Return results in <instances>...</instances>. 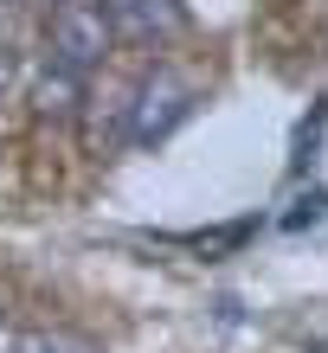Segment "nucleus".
Wrapping results in <instances>:
<instances>
[{
	"mask_svg": "<svg viewBox=\"0 0 328 353\" xmlns=\"http://www.w3.org/2000/svg\"><path fill=\"white\" fill-rule=\"evenodd\" d=\"M7 84H13V46L0 39V97H7Z\"/></svg>",
	"mask_w": 328,
	"mask_h": 353,
	"instance_id": "6e6552de",
	"label": "nucleus"
},
{
	"mask_svg": "<svg viewBox=\"0 0 328 353\" xmlns=\"http://www.w3.org/2000/svg\"><path fill=\"white\" fill-rule=\"evenodd\" d=\"M46 46H52V65L65 71H97L110 52V13L104 0H58L52 7V26H46Z\"/></svg>",
	"mask_w": 328,
	"mask_h": 353,
	"instance_id": "f257e3e1",
	"label": "nucleus"
},
{
	"mask_svg": "<svg viewBox=\"0 0 328 353\" xmlns=\"http://www.w3.org/2000/svg\"><path fill=\"white\" fill-rule=\"evenodd\" d=\"M104 13H110V32L122 26L129 39H174L187 26L180 0H104Z\"/></svg>",
	"mask_w": 328,
	"mask_h": 353,
	"instance_id": "7ed1b4c3",
	"label": "nucleus"
},
{
	"mask_svg": "<svg viewBox=\"0 0 328 353\" xmlns=\"http://www.w3.org/2000/svg\"><path fill=\"white\" fill-rule=\"evenodd\" d=\"M7 353H97V347L77 341V334H46V327H32V334H13Z\"/></svg>",
	"mask_w": 328,
	"mask_h": 353,
	"instance_id": "39448f33",
	"label": "nucleus"
},
{
	"mask_svg": "<svg viewBox=\"0 0 328 353\" xmlns=\"http://www.w3.org/2000/svg\"><path fill=\"white\" fill-rule=\"evenodd\" d=\"M187 116H193V90L180 84L174 71H155L148 84L135 90V103H129V141L155 148V141H168Z\"/></svg>",
	"mask_w": 328,
	"mask_h": 353,
	"instance_id": "f03ea898",
	"label": "nucleus"
},
{
	"mask_svg": "<svg viewBox=\"0 0 328 353\" xmlns=\"http://www.w3.org/2000/svg\"><path fill=\"white\" fill-rule=\"evenodd\" d=\"M322 122H328V103H316V116L296 129V154H290V168H296V174H309V161H316V141H322Z\"/></svg>",
	"mask_w": 328,
	"mask_h": 353,
	"instance_id": "423d86ee",
	"label": "nucleus"
},
{
	"mask_svg": "<svg viewBox=\"0 0 328 353\" xmlns=\"http://www.w3.org/2000/svg\"><path fill=\"white\" fill-rule=\"evenodd\" d=\"M77 103H84V77H77V71L46 65L32 77V110L39 116H77Z\"/></svg>",
	"mask_w": 328,
	"mask_h": 353,
	"instance_id": "20e7f679",
	"label": "nucleus"
},
{
	"mask_svg": "<svg viewBox=\"0 0 328 353\" xmlns=\"http://www.w3.org/2000/svg\"><path fill=\"white\" fill-rule=\"evenodd\" d=\"M322 212H328V193L322 186H309V193H302L290 212H283V232H302V225H322Z\"/></svg>",
	"mask_w": 328,
	"mask_h": 353,
	"instance_id": "0eeeda50",
	"label": "nucleus"
}]
</instances>
